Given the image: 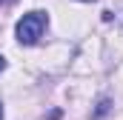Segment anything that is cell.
<instances>
[{"instance_id":"1","label":"cell","mask_w":123,"mask_h":120,"mask_svg":"<svg viewBox=\"0 0 123 120\" xmlns=\"http://www.w3.org/2000/svg\"><path fill=\"white\" fill-rule=\"evenodd\" d=\"M46 23H49L46 12H29V14H23V17L17 20V40H20L23 46H34V43L43 37Z\"/></svg>"},{"instance_id":"2","label":"cell","mask_w":123,"mask_h":120,"mask_svg":"<svg viewBox=\"0 0 123 120\" xmlns=\"http://www.w3.org/2000/svg\"><path fill=\"white\" fill-rule=\"evenodd\" d=\"M109 106H112V103H109V97H103V100L97 103V112H94V120H100V117H103V114L109 112Z\"/></svg>"},{"instance_id":"3","label":"cell","mask_w":123,"mask_h":120,"mask_svg":"<svg viewBox=\"0 0 123 120\" xmlns=\"http://www.w3.org/2000/svg\"><path fill=\"white\" fill-rule=\"evenodd\" d=\"M3 72H6V57L0 54V74H3Z\"/></svg>"},{"instance_id":"4","label":"cell","mask_w":123,"mask_h":120,"mask_svg":"<svg viewBox=\"0 0 123 120\" xmlns=\"http://www.w3.org/2000/svg\"><path fill=\"white\" fill-rule=\"evenodd\" d=\"M0 120H3V100H0Z\"/></svg>"},{"instance_id":"5","label":"cell","mask_w":123,"mask_h":120,"mask_svg":"<svg viewBox=\"0 0 123 120\" xmlns=\"http://www.w3.org/2000/svg\"><path fill=\"white\" fill-rule=\"evenodd\" d=\"M83 3H94V0H83Z\"/></svg>"}]
</instances>
